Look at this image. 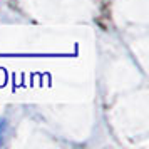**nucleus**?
I'll use <instances>...</instances> for the list:
<instances>
[{
	"label": "nucleus",
	"instance_id": "obj_1",
	"mask_svg": "<svg viewBox=\"0 0 149 149\" xmlns=\"http://www.w3.org/2000/svg\"><path fill=\"white\" fill-rule=\"evenodd\" d=\"M3 134H5V121H0V144H2Z\"/></svg>",
	"mask_w": 149,
	"mask_h": 149
}]
</instances>
